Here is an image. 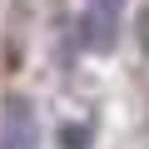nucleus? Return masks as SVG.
Masks as SVG:
<instances>
[{
  "label": "nucleus",
  "mask_w": 149,
  "mask_h": 149,
  "mask_svg": "<svg viewBox=\"0 0 149 149\" xmlns=\"http://www.w3.org/2000/svg\"><path fill=\"white\" fill-rule=\"evenodd\" d=\"M119 15H124V0H85L80 10V45L104 55L119 45Z\"/></svg>",
  "instance_id": "obj_1"
},
{
  "label": "nucleus",
  "mask_w": 149,
  "mask_h": 149,
  "mask_svg": "<svg viewBox=\"0 0 149 149\" xmlns=\"http://www.w3.org/2000/svg\"><path fill=\"white\" fill-rule=\"evenodd\" d=\"M0 149H40V119L25 95H10L0 109Z\"/></svg>",
  "instance_id": "obj_2"
}]
</instances>
